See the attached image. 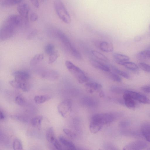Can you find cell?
<instances>
[{
  "label": "cell",
  "mask_w": 150,
  "mask_h": 150,
  "mask_svg": "<svg viewBox=\"0 0 150 150\" xmlns=\"http://www.w3.org/2000/svg\"><path fill=\"white\" fill-rule=\"evenodd\" d=\"M90 62L94 68L105 72L111 71L110 67L99 61L93 59L90 60Z\"/></svg>",
  "instance_id": "4fadbf2b"
},
{
  "label": "cell",
  "mask_w": 150,
  "mask_h": 150,
  "mask_svg": "<svg viewBox=\"0 0 150 150\" xmlns=\"http://www.w3.org/2000/svg\"><path fill=\"white\" fill-rule=\"evenodd\" d=\"M38 33V31L36 30H33L28 35L27 37V38L28 40H30L34 38L37 35Z\"/></svg>",
  "instance_id": "60d3db41"
},
{
  "label": "cell",
  "mask_w": 150,
  "mask_h": 150,
  "mask_svg": "<svg viewBox=\"0 0 150 150\" xmlns=\"http://www.w3.org/2000/svg\"><path fill=\"white\" fill-rule=\"evenodd\" d=\"M71 101L69 99L65 100L60 103L57 106L59 113L63 117H65L71 110Z\"/></svg>",
  "instance_id": "8992f818"
},
{
  "label": "cell",
  "mask_w": 150,
  "mask_h": 150,
  "mask_svg": "<svg viewBox=\"0 0 150 150\" xmlns=\"http://www.w3.org/2000/svg\"><path fill=\"white\" fill-rule=\"evenodd\" d=\"M148 150H150V147L148 149Z\"/></svg>",
  "instance_id": "f907efd6"
},
{
  "label": "cell",
  "mask_w": 150,
  "mask_h": 150,
  "mask_svg": "<svg viewBox=\"0 0 150 150\" xmlns=\"http://www.w3.org/2000/svg\"><path fill=\"white\" fill-rule=\"evenodd\" d=\"M13 147L15 150H22L23 147L21 140L17 138L15 139L13 143Z\"/></svg>",
  "instance_id": "f1b7e54d"
},
{
  "label": "cell",
  "mask_w": 150,
  "mask_h": 150,
  "mask_svg": "<svg viewBox=\"0 0 150 150\" xmlns=\"http://www.w3.org/2000/svg\"><path fill=\"white\" fill-rule=\"evenodd\" d=\"M117 63L122 65L126 68L133 71H136L138 69V66L134 62L127 61H116Z\"/></svg>",
  "instance_id": "2e32d148"
},
{
  "label": "cell",
  "mask_w": 150,
  "mask_h": 150,
  "mask_svg": "<svg viewBox=\"0 0 150 150\" xmlns=\"http://www.w3.org/2000/svg\"><path fill=\"white\" fill-rule=\"evenodd\" d=\"M54 6L56 13L60 19L66 24L70 23L71 18L63 2L60 0H55Z\"/></svg>",
  "instance_id": "3957f363"
},
{
  "label": "cell",
  "mask_w": 150,
  "mask_h": 150,
  "mask_svg": "<svg viewBox=\"0 0 150 150\" xmlns=\"http://www.w3.org/2000/svg\"><path fill=\"white\" fill-rule=\"evenodd\" d=\"M130 122L127 120H124L121 122L119 124L120 127L122 128H125L129 126Z\"/></svg>",
  "instance_id": "b9f144b4"
},
{
  "label": "cell",
  "mask_w": 150,
  "mask_h": 150,
  "mask_svg": "<svg viewBox=\"0 0 150 150\" xmlns=\"http://www.w3.org/2000/svg\"><path fill=\"white\" fill-rule=\"evenodd\" d=\"M59 56V54L57 51H55L50 55L48 60V63L51 64L55 61Z\"/></svg>",
  "instance_id": "4dcf8cb0"
},
{
  "label": "cell",
  "mask_w": 150,
  "mask_h": 150,
  "mask_svg": "<svg viewBox=\"0 0 150 150\" xmlns=\"http://www.w3.org/2000/svg\"><path fill=\"white\" fill-rule=\"evenodd\" d=\"M141 131L146 140L150 143V123H144L141 126Z\"/></svg>",
  "instance_id": "9a60e30c"
},
{
  "label": "cell",
  "mask_w": 150,
  "mask_h": 150,
  "mask_svg": "<svg viewBox=\"0 0 150 150\" xmlns=\"http://www.w3.org/2000/svg\"><path fill=\"white\" fill-rule=\"evenodd\" d=\"M44 58V56L42 54H37L34 56L30 61L31 66H34L42 61Z\"/></svg>",
  "instance_id": "44dd1931"
},
{
  "label": "cell",
  "mask_w": 150,
  "mask_h": 150,
  "mask_svg": "<svg viewBox=\"0 0 150 150\" xmlns=\"http://www.w3.org/2000/svg\"><path fill=\"white\" fill-rule=\"evenodd\" d=\"M83 102L84 104L90 106H95L96 103L95 100L92 98L88 97L84 98Z\"/></svg>",
  "instance_id": "1f68e13d"
},
{
  "label": "cell",
  "mask_w": 150,
  "mask_h": 150,
  "mask_svg": "<svg viewBox=\"0 0 150 150\" xmlns=\"http://www.w3.org/2000/svg\"><path fill=\"white\" fill-rule=\"evenodd\" d=\"M147 146L148 144L145 142L142 141H137L127 144L123 148V150H142Z\"/></svg>",
  "instance_id": "ba28073f"
},
{
  "label": "cell",
  "mask_w": 150,
  "mask_h": 150,
  "mask_svg": "<svg viewBox=\"0 0 150 150\" xmlns=\"http://www.w3.org/2000/svg\"><path fill=\"white\" fill-rule=\"evenodd\" d=\"M103 125L96 122L91 121L89 126L90 130L92 133H96L101 129Z\"/></svg>",
  "instance_id": "d6986e66"
},
{
  "label": "cell",
  "mask_w": 150,
  "mask_h": 150,
  "mask_svg": "<svg viewBox=\"0 0 150 150\" xmlns=\"http://www.w3.org/2000/svg\"><path fill=\"white\" fill-rule=\"evenodd\" d=\"M141 90L144 92L150 93V86H145L141 88Z\"/></svg>",
  "instance_id": "ee69618b"
},
{
  "label": "cell",
  "mask_w": 150,
  "mask_h": 150,
  "mask_svg": "<svg viewBox=\"0 0 150 150\" xmlns=\"http://www.w3.org/2000/svg\"><path fill=\"white\" fill-rule=\"evenodd\" d=\"M91 52L94 57L98 59L106 62L109 61L108 59L106 56L98 51L93 50L91 51Z\"/></svg>",
  "instance_id": "4316f807"
},
{
  "label": "cell",
  "mask_w": 150,
  "mask_h": 150,
  "mask_svg": "<svg viewBox=\"0 0 150 150\" xmlns=\"http://www.w3.org/2000/svg\"><path fill=\"white\" fill-rule=\"evenodd\" d=\"M54 51V45L52 44H48L45 47V52L48 54L50 55Z\"/></svg>",
  "instance_id": "d6a6232c"
},
{
  "label": "cell",
  "mask_w": 150,
  "mask_h": 150,
  "mask_svg": "<svg viewBox=\"0 0 150 150\" xmlns=\"http://www.w3.org/2000/svg\"><path fill=\"white\" fill-rule=\"evenodd\" d=\"M111 90L112 92L117 93H121L123 91L122 89L115 86H112L111 88Z\"/></svg>",
  "instance_id": "ab89813d"
},
{
  "label": "cell",
  "mask_w": 150,
  "mask_h": 150,
  "mask_svg": "<svg viewBox=\"0 0 150 150\" xmlns=\"http://www.w3.org/2000/svg\"><path fill=\"white\" fill-rule=\"evenodd\" d=\"M138 66L142 70L147 72H150V65L146 63L140 62L139 63Z\"/></svg>",
  "instance_id": "e575fe53"
},
{
  "label": "cell",
  "mask_w": 150,
  "mask_h": 150,
  "mask_svg": "<svg viewBox=\"0 0 150 150\" xmlns=\"http://www.w3.org/2000/svg\"><path fill=\"white\" fill-rule=\"evenodd\" d=\"M107 73L108 77L111 80L117 82L122 81V79L120 77L114 72H111L110 71Z\"/></svg>",
  "instance_id": "83f0119b"
},
{
  "label": "cell",
  "mask_w": 150,
  "mask_h": 150,
  "mask_svg": "<svg viewBox=\"0 0 150 150\" xmlns=\"http://www.w3.org/2000/svg\"><path fill=\"white\" fill-rule=\"evenodd\" d=\"M149 30H150V25H149Z\"/></svg>",
  "instance_id": "681fc988"
},
{
  "label": "cell",
  "mask_w": 150,
  "mask_h": 150,
  "mask_svg": "<svg viewBox=\"0 0 150 150\" xmlns=\"http://www.w3.org/2000/svg\"><path fill=\"white\" fill-rule=\"evenodd\" d=\"M63 131L64 133L69 137L74 139L75 138L76 135L75 133L71 130L67 129H64Z\"/></svg>",
  "instance_id": "8d00e7d4"
},
{
  "label": "cell",
  "mask_w": 150,
  "mask_h": 150,
  "mask_svg": "<svg viewBox=\"0 0 150 150\" xmlns=\"http://www.w3.org/2000/svg\"><path fill=\"white\" fill-rule=\"evenodd\" d=\"M124 91L134 99L140 103L145 104H150V100L145 96L132 91L126 90Z\"/></svg>",
  "instance_id": "9c48e42d"
},
{
  "label": "cell",
  "mask_w": 150,
  "mask_h": 150,
  "mask_svg": "<svg viewBox=\"0 0 150 150\" xmlns=\"http://www.w3.org/2000/svg\"><path fill=\"white\" fill-rule=\"evenodd\" d=\"M23 0H4L2 4L4 6H10L18 4Z\"/></svg>",
  "instance_id": "f546056e"
},
{
  "label": "cell",
  "mask_w": 150,
  "mask_h": 150,
  "mask_svg": "<svg viewBox=\"0 0 150 150\" xmlns=\"http://www.w3.org/2000/svg\"><path fill=\"white\" fill-rule=\"evenodd\" d=\"M99 96L101 97H103L104 96V93L102 91H99Z\"/></svg>",
  "instance_id": "7dc6e473"
},
{
  "label": "cell",
  "mask_w": 150,
  "mask_h": 150,
  "mask_svg": "<svg viewBox=\"0 0 150 150\" xmlns=\"http://www.w3.org/2000/svg\"><path fill=\"white\" fill-rule=\"evenodd\" d=\"M100 47L101 50L106 52H112L114 50L112 44L107 41H103L101 42Z\"/></svg>",
  "instance_id": "ac0fdd59"
},
{
  "label": "cell",
  "mask_w": 150,
  "mask_h": 150,
  "mask_svg": "<svg viewBox=\"0 0 150 150\" xmlns=\"http://www.w3.org/2000/svg\"><path fill=\"white\" fill-rule=\"evenodd\" d=\"M59 140L61 143L69 150H76V147L74 144L71 141L66 139L62 136L59 137Z\"/></svg>",
  "instance_id": "e0dca14e"
},
{
  "label": "cell",
  "mask_w": 150,
  "mask_h": 150,
  "mask_svg": "<svg viewBox=\"0 0 150 150\" xmlns=\"http://www.w3.org/2000/svg\"><path fill=\"white\" fill-rule=\"evenodd\" d=\"M42 119L43 117L41 116H38L33 117L31 120V124L32 125L35 127H40Z\"/></svg>",
  "instance_id": "d4e9b609"
},
{
  "label": "cell",
  "mask_w": 150,
  "mask_h": 150,
  "mask_svg": "<svg viewBox=\"0 0 150 150\" xmlns=\"http://www.w3.org/2000/svg\"><path fill=\"white\" fill-rule=\"evenodd\" d=\"M24 21L19 15L12 14L7 17L0 29V40L3 41L11 38L22 26Z\"/></svg>",
  "instance_id": "6da1fadb"
},
{
  "label": "cell",
  "mask_w": 150,
  "mask_h": 150,
  "mask_svg": "<svg viewBox=\"0 0 150 150\" xmlns=\"http://www.w3.org/2000/svg\"><path fill=\"white\" fill-rule=\"evenodd\" d=\"M52 144L57 149L62 150V149L61 145L56 138L55 139Z\"/></svg>",
  "instance_id": "f35d334b"
},
{
  "label": "cell",
  "mask_w": 150,
  "mask_h": 150,
  "mask_svg": "<svg viewBox=\"0 0 150 150\" xmlns=\"http://www.w3.org/2000/svg\"><path fill=\"white\" fill-rule=\"evenodd\" d=\"M114 118L113 114L110 113H98L92 116L91 121L103 125L112 122Z\"/></svg>",
  "instance_id": "5b68a950"
},
{
  "label": "cell",
  "mask_w": 150,
  "mask_h": 150,
  "mask_svg": "<svg viewBox=\"0 0 150 150\" xmlns=\"http://www.w3.org/2000/svg\"><path fill=\"white\" fill-rule=\"evenodd\" d=\"M17 9L19 15L25 22L29 21V16L31 11L30 8L26 3L19 4L17 6Z\"/></svg>",
  "instance_id": "52a82bcc"
},
{
  "label": "cell",
  "mask_w": 150,
  "mask_h": 150,
  "mask_svg": "<svg viewBox=\"0 0 150 150\" xmlns=\"http://www.w3.org/2000/svg\"><path fill=\"white\" fill-rule=\"evenodd\" d=\"M140 38L139 37H137L135 39V40L136 41H138L140 40Z\"/></svg>",
  "instance_id": "c3c4849f"
},
{
  "label": "cell",
  "mask_w": 150,
  "mask_h": 150,
  "mask_svg": "<svg viewBox=\"0 0 150 150\" xmlns=\"http://www.w3.org/2000/svg\"><path fill=\"white\" fill-rule=\"evenodd\" d=\"M15 103L18 105H23L25 103L26 101L24 98L21 96H17L15 98Z\"/></svg>",
  "instance_id": "836d02e7"
},
{
  "label": "cell",
  "mask_w": 150,
  "mask_h": 150,
  "mask_svg": "<svg viewBox=\"0 0 150 150\" xmlns=\"http://www.w3.org/2000/svg\"><path fill=\"white\" fill-rule=\"evenodd\" d=\"M123 98L126 106L130 109H134L136 107V103L134 99L128 94L124 92Z\"/></svg>",
  "instance_id": "5bb4252c"
},
{
  "label": "cell",
  "mask_w": 150,
  "mask_h": 150,
  "mask_svg": "<svg viewBox=\"0 0 150 150\" xmlns=\"http://www.w3.org/2000/svg\"><path fill=\"white\" fill-rule=\"evenodd\" d=\"M46 138L47 140L52 143L56 138L55 137L54 129L52 127H49L46 133Z\"/></svg>",
  "instance_id": "ffe728a7"
},
{
  "label": "cell",
  "mask_w": 150,
  "mask_h": 150,
  "mask_svg": "<svg viewBox=\"0 0 150 150\" xmlns=\"http://www.w3.org/2000/svg\"><path fill=\"white\" fill-rule=\"evenodd\" d=\"M149 73H150V72Z\"/></svg>",
  "instance_id": "f5cc1de1"
},
{
  "label": "cell",
  "mask_w": 150,
  "mask_h": 150,
  "mask_svg": "<svg viewBox=\"0 0 150 150\" xmlns=\"http://www.w3.org/2000/svg\"><path fill=\"white\" fill-rule=\"evenodd\" d=\"M104 147H105V148H106V149H116L115 148V147H114V146L110 144H107L105 145H104Z\"/></svg>",
  "instance_id": "f6af8a7d"
},
{
  "label": "cell",
  "mask_w": 150,
  "mask_h": 150,
  "mask_svg": "<svg viewBox=\"0 0 150 150\" xmlns=\"http://www.w3.org/2000/svg\"><path fill=\"white\" fill-rule=\"evenodd\" d=\"M13 75L14 79L20 82H28L30 78L29 73L25 71H16L14 73Z\"/></svg>",
  "instance_id": "8fae6325"
},
{
  "label": "cell",
  "mask_w": 150,
  "mask_h": 150,
  "mask_svg": "<svg viewBox=\"0 0 150 150\" xmlns=\"http://www.w3.org/2000/svg\"><path fill=\"white\" fill-rule=\"evenodd\" d=\"M137 58L139 59H150V50H143L139 52L137 54Z\"/></svg>",
  "instance_id": "603a6c76"
},
{
  "label": "cell",
  "mask_w": 150,
  "mask_h": 150,
  "mask_svg": "<svg viewBox=\"0 0 150 150\" xmlns=\"http://www.w3.org/2000/svg\"><path fill=\"white\" fill-rule=\"evenodd\" d=\"M5 118V116L3 112L1 111H0V119H4Z\"/></svg>",
  "instance_id": "bcb514c9"
},
{
  "label": "cell",
  "mask_w": 150,
  "mask_h": 150,
  "mask_svg": "<svg viewBox=\"0 0 150 150\" xmlns=\"http://www.w3.org/2000/svg\"><path fill=\"white\" fill-rule=\"evenodd\" d=\"M50 98V97L47 95H40L35 96L34 100L35 103L41 104L45 102Z\"/></svg>",
  "instance_id": "cb8c5ba5"
},
{
  "label": "cell",
  "mask_w": 150,
  "mask_h": 150,
  "mask_svg": "<svg viewBox=\"0 0 150 150\" xmlns=\"http://www.w3.org/2000/svg\"><path fill=\"white\" fill-rule=\"evenodd\" d=\"M11 117L13 119L16 120L23 122H25L26 121V120L25 118L20 115H11Z\"/></svg>",
  "instance_id": "74e56055"
},
{
  "label": "cell",
  "mask_w": 150,
  "mask_h": 150,
  "mask_svg": "<svg viewBox=\"0 0 150 150\" xmlns=\"http://www.w3.org/2000/svg\"><path fill=\"white\" fill-rule=\"evenodd\" d=\"M58 36L66 47L68 50L71 54L75 58L78 59H81L80 52L76 49L66 35L61 31H58Z\"/></svg>",
  "instance_id": "277c9868"
},
{
  "label": "cell",
  "mask_w": 150,
  "mask_h": 150,
  "mask_svg": "<svg viewBox=\"0 0 150 150\" xmlns=\"http://www.w3.org/2000/svg\"><path fill=\"white\" fill-rule=\"evenodd\" d=\"M65 63L67 69L79 83H85L89 79L85 73L71 62L67 60Z\"/></svg>",
  "instance_id": "7a4b0ae2"
},
{
  "label": "cell",
  "mask_w": 150,
  "mask_h": 150,
  "mask_svg": "<svg viewBox=\"0 0 150 150\" xmlns=\"http://www.w3.org/2000/svg\"><path fill=\"white\" fill-rule=\"evenodd\" d=\"M85 86L88 91L92 93L97 91H99L102 88V85L94 81H91L90 79L85 83Z\"/></svg>",
  "instance_id": "7c38bea8"
},
{
  "label": "cell",
  "mask_w": 150,
  "mask_h": 150,
  "mask_svg": "<svg viewBox=\"0 0 150 150\" xmlns=\"http://www.w3.org/2000/svg\"><path fill=\"white\" fill-rule=\"evenodd\" d=\"M112 55L116 61H127L129 59L127 55L119 53H113Z\"/></svg>",
  "instance_id": "7402d4cb"
},
{
  "label": "cell",
  "mask_w": 150,
  "mask_h": 150,
  "mask_svg": "<svg viewBox=\"0 0 150 150\" xmlns=\"http://www.w3.org/2000/svg\"><path fill=\"white\" fill-rule=\"evenodd\" d=\"M40 74L42 78L50 80H56L58 78L59 76L58 72L50 69H45L42 71Z\"/></svg>",
  "instance_id": "30bf717a"
},
{
  "label": "cell",
  "mask_w": 150,
  "mask_h": 150,
  "mask_svg": "<svg viewBox=\"0 0 150 150\" xmlns=\"http://www.w3.org/2000/svg\"><path fill=\"white\" fill-rule=\"evenodd\" d=\"M38 18V15L35 12L31 11L29 16V21L35 22L37 21Z\"/></svg>",
  "instance_id": "d590c367"
},
{
  "label": "cell",
  "mask_w": 150,
  "mask_h": 150,
  "mask_svg": "<svg viewBox=\"0 0 150 150\" xmlns=\"http://www.w3.org/2000/svg\"></svg>",
  "instance_id": "816d5d0a"
},
{
  "label": "cell",
  "mask_w": 150,
  "mask_h": 150,
  "mask_svg": "<svg viewBox=\"0 0 150 150\" xmlns=\"http://www.w3.org/2000/svg\"><path fill=\"white\" fill-rule=\"evenodd\" d=\"M110 68L112 71L117 74L119 76H121L126 79H129V75L126 72L119 69L113 66H111Z\"/></svg>",
  "instance_id": "484cf974"
},
{
  "label": "cell",
  "mask_w": 150,
  "mask_h": 150,
  "mask_svg": "<svg viewBox=\"0 0 150 150\" xmlns=\"http://www.w3.org/2000/svg\"><path fill=\"white\" fill-rule=\"evenodd\" d=\"M32 4L36 8L39 7L40 4L38 0H29Z\"/></svg>",
  "instance_id": "7bdbcfd3"
}]
</instances>
